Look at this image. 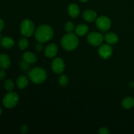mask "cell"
<instances>
[{
    "label": "cell",
    "instance_id": "obj_19",
    "mask_svg": "<svg viewBox=\"0 0 134 134\" xmlns=\"http://www.w3.org/2000/svg\"><path fill=\"white\" fill-rule=\"evenodd\" d=\"M122 106L126 109H130L134 106V99L130 96L126 97L122 101Z\"/></svg>",
    "mask_w": 134,
    "mask_h": 134
},
{
    "label": "cell",
    "instance_id": "obj_26",
    "mask_svg": "<svg viewBox=\"0 0 134 134\" xmlns=\"http://www.w3.org/2000/svg\"><path fill=\"white\" fill-rule=\"evenodd\" d=\"M43 43H39L35 46V50H36L37 52H41V51L43 50Z\"/></svg>",
    "mask_w": 134,
    "mask_h": 134
},
{
    "label": "cell",
    "instance_id": "obj_25",
    "mask_svg": "<svg viewBox=\"0 0 134 134\" xmlns=\"http://www.w3.org/2000/svg\"><path fill=\"white\" fill-rule=\"evenodd\" d=\"M98 132L100 134H108L110 133L109 130L107 128H102Z\"/></svg>",
    "mask_w": 134,
    "mask_h": 134
},
{
    "label": "cell",
    "instance_id": "obj_21",
    "mask_svg": "<svg viewBox=\"0 0 134 134\" xmlns=\"http://www.w3.org/2000/svg\"><path fill=\"white\" fill-rule=\"evenodd\" d=\"M4 87H5V90H6L7 91H13V90L14 89V82H13V81L10 79L6 80L5 83H4Z\"/></svg>",
    "mask_w": 134,
    "mask_h": 134
},
{
    "label": "cell",
    "instance_id": "obj_3",
    "mask_svg": "<svg viewBox=\"0 0 134 134\" xmlns=\"http://www.w3.org/2000/svg\"><path fill=\"white\" fill-rule=\"evenodd\" d=\"M28 77L33 83L39 85L46 81L47 73L43 68H34L29 71Z\"/></svg>",
    "mask_w": 134,
    "mask_h": 134
},
{
    "label": "cell",
    "instance_id": "obj_28",
    "mask_svg": "<svg viewBox=\"0 0 134 134\" xmlns=\"http://www.w3.org/2000/svg\"><path fill=\"white\" fill-rule=\"evenodd\" d=\"M4 26H5V24H4L3 20L1 18H0V32H1L2 30H3Z\"/></svg>",
    "mask_w": 134,
    "mask_h": 134
},
{
    "label": "cell",
    "instance_id": "obj_4",
    "mask_svg": "<svg viewBox=\"0 0 134 134\" xmlns=\"http://www.w3.org/2000/svg\"><path fill=\"white\" fill-rule=\"evenodd\" d=\"M19 101V96L16 92H9L3 99V104L7 109H12L16 106Z\"/></svg>",
    "mask_w": 134,
    "mask_h": 134
},
{
    "label": "cell",
    "instance_id": "obj_8",
    "mask_svg": "<svg viewBox=\"0 0 134 134\" xmlns=\"http://www.w3.org/2000/svg\"><path fill=\"white\" fill-rule=\"evenodd\" d=\"M51 68L52 71L56 74H62L65 70V63L62 58H56L52 61Z\"/></svg>",
    "mask_w": 134,
    "mask_h": 134
},
{
    "label": "cell",
    "instance_id": "obj_15",
    "mask_svg": "<svg viewBox=\"0 0 134 134\" xmlns=\"http://www.w3.org/2000/svg\"><path fill=\"white\" fill-rule=\"evenodd\" d=\"M68 13L71 18H77L80 13V9L78 5L75 3H71L68 7Z\"/></svg>",
    "mask_w": 134,
    "mask_h": 134
},
{
    "label": "cell",
    "instance_id": "obj_11",
    "mask_svg": "<svg viewBox=\"0 0 134 134\" xmlns=\"http://www.w3.org/2000/svg\"><path fill=\"white\" fill-rule=\"evenodd\" d=\"M82 17L84 19L88 22H92L96 20L97 13L94 10L91 9H88L85 10L82 13Z\"/></svg>",
    "mask_w": 134,
    "mask_h": 134
},
{
    "label": "cell",
    "instance_id": "obj_7",
    "mask_svg": "<svg viewBox=\"0 0 134 134\" xmlns=\"http://www.w3.org/2000/svg\"><path fill=\"white\" fill-rule=\"evenodd\" d=\"M96 24L99 30L106 31L109 30L111 26V21L109 17L106 16H101L97 18L96 20Z\"/></svg>",
    "mask_w": 134,
    "mask_h": 134
},
{
    "label": "cell",
    "instance_id": "obj_16",
    "mask_svg": "<svg viewBox=\"0 0 134 134\" xmlns=\"http://www.w3.org/2000/svg\"><path fill=\"white\" fill-rule=\"evenodd\" d=\"M29 77L26 75H21L17 79L16 85L19 88L24 89L26 88L29 85Z\"/></svg>",
    "mask_w": 134,
    "mask_h": 134
},
{
    "label": "cell",
    "instance_id": "obj_30",
    "mask_svg": "<svg viewBox=\"0 0 134 134\" xmlns=\"http://www.w3.org/2000/svg\"><path fill=\"white\" fill-rule=\"evenodd\" d=\"M130 86L131 88H134V82H132L130 83Z\"/></svg>",
    "mask_w": 134,
    "mask_h": 134
},
{
    "label": "cell",
    "instance_id": "obj_23",
    "mask_svg": "<svg viewBox=\"0 0 134 134\" xmlns=\"http://www.w3.org/2000/svg\"><path fill=\"white\" fill-rule=\"evenodd\" d=\"M75 26L73 22H68L65 24V30L68 33H73L75 30Z\"/></svg>",
    "mask_w": 134,
    "mask_h": 134
},
{
    "label": "cell",
    "instance_id": "obj_13",
    "mask_svg": "<svg viewBox=\"0 0 134 134\" xmlns=\"http://www.w3.org/2000/svg\"><path fill=\"white\" fill-rule=\"evenodd\" d=\"M119 36L117 34L113 32L107 33L104 37V40L105 41L107 44H115L119 41Z\"/></svg>",
    "mask_w": 134,
    "mask_h": 134
},
{
    "label": "cell",
    "instance_id": "obj_24",
    "mask_svg": "<svg viewBox=\"0 0 134 134\" xmlns=\"http://www.w3.org/2000/svg\"><path fill=\"white\" fill-rule=\"evenodd\" d=\"M30 64L27 62H26L24 60H22V62L20 63V68L23 69L24 71H27V69L30 68V66H29Z\"/></svg>",
    "mask_w": 134,
    "mask_h": 134
},
{
    "label": "cell",
    "instance_id": "obj_17",
    "mask_svg": "<svg viewBox=\"0 0 134 134\" xmlns=\"http://www.w3.org/2000/svg\"><path fill=\"white\" fill-rule=\"evenodd\" d=\"M76 34L79 36H84L86 35L89 31V27L87 25L84 24H80L75 29Z\"/></svg>",
    "mask_w": 134,
    "mask_h": 134
},
{
    "label": "cell",
    "instance_id": "obj_1",
    "mask_svg": "<svg viewBox=\"0 0 134 134\" xmlns=\"http://www.w3.org/2000/svg\"><path fill=\"white\" fill-rule=\"evenodd\" d=\"M54 35V31L52 27L47 24L39 26L35 31V38L39 43H47L49 41Z\"/></svg>",
    "mask_w": 134,
    "mask_h": 134
},
{
    "label": "cell",
    "instance_id": "obj_6",
    "mask_svg": "<svg viewBox=\"0 0 134 134\" xmlns=\"http://www.w3.org/2000/svg\"><path fill=\"white\" fill-rule=\"evenodd\" d=\"M104 37L102 34L98 32H91L87 35V41L89 44L94 47L100 46L103 43Z\"/></svg>",
    "mask_w": 134,
    "mask_h": 134
},
{
    "label": "cell",
    "instance_id": "obj_14",
    "mask_svg": "<svg viewBox=\"0 0 134 134\" xmlns=\"http://www.w3.org/2000/svg\"><path fill=\"white\" fill-rule=\"evenodd\" d=\"M10 59L7 54H0V67L2 69H6L10 67Z\"/></svg>",
    "mask_w": 134,
    "mask_h": 134
},
{
    "label": "cell",
    "instance_id": "obj_2",
    "mask_svg": "<svg viewBox=\"0 0 134 134\" xmlns=\"http://www.w3.org/2000/svg\"><path fill=\"white\" fill-rule=\"evenodd\" d=\"M79 39L77 36L73 33H68L63 36L61 39V44L64 49L68 51H71L78 47Z\"/></svg>",
    "mask_w": 134,
    "mask_h": 134
},
{
    "label": "cell",
    "instance_id": "obj_10",
    "mask_svg": "<svg viewBox=\"0 0 134 134\" xmlns=\"http://www.w3.org/2000/svg\"><path fill=\"white\" fill-rule=\"evenodd\" d=\"M58 53V47L54 43L48 44L44 48V54L48 58H54Z\"/></svg>",
    "mask_w": 134,
    "mask_h": 134
},
{
    "label": "cell",
    "instance_id": "obj_20",
    "mask_svg": "<svg viewBox=\"0 0 134 134\" xmlns=\"http://www.w3.org/2000/svg\"><path fill=\"white\" fill-rule=\"evenodd\" d=\"M29 41L26 38H22L18 41V47L21 50H26L28 47Z\"/></svg>",
    "mask_w": 134,
    "mask_h": 134
},
{
    "label": "cell",
    "instance_id": "obj_31",
    "mask_svg": "<svg viewBox=\"0 0 134 134\" xmlns=\"http://www.w3.org/2000/svg\"><path fill=\"white\" fill-rule=\"evenodd\" d=\"M79 1H81V2H82V3H86V2H87L88 0H79Z\"/></svg>",
    "mask_w": 134,
    "mask_h": 134
},
{
    "label": "cell",
    "instance_id": "obj_29",
    "mask_svg": "<svg viewBox=\"0 0 134 134\" xmlns=\"http://www.w3.org/2000/svg\"><path fill=\"white\" fill-rule=\"evenodd\" d=\"M21 130H22V132H23V133H26V132L27 131V126L26 125H24L22 127V129H21Z\"/></svg>",
    "mask_w": 134,
    "mask_h": 134
},
{
    "label": "cell",
    "instance_id": "obj_5",
    "mask_svg": "<svg viewBox=\"0 0 134 134\" xmlns=\"http://www.w3.org/2000/svg\"><path fill=\"white\" fill-rule=\"evenodd\" d=\"M35 25L34 22L29 19H24L20 24V32L25 37H30L35 34Z\"/></svg>",
    "mask_w": 134,
    "mask_h": 134
},
{
    "label": "cell",
    "instance_id": "obj_12",
    "mask_svg": "<svg viewBox=\"0 0 134 134\" xmlns=\"http://www.w3.org/2000/svg\"><path fill=\"white\" fill-rule=\"evenodd\" d=\"M0 44L4 48H10L14 47V41L10 37H3L0 39Z\"/></svg>",
    "mask_w": 134,
    "mask_h": 134
},
{
    "label": "cell",
    "instance_id": "obj_18",
    "mask_svg": "<svg viewBox=\"0 0 134 134\" xmlns=\"http://www.w3.org/2000/svg\"><path fill=\"white\" fill-rule=\"evenodd\" d=\"M22 58H23V60H24V61L29 63L30 64H34V63L36 62L37 60V58L36 55L31 52H24Z\"/></svg>",
    "mask_w": 134,
    "mask_h": 134
},
{
    "label": "cell",
    "instance_id": "obj_27",
    "mask_svg": "<svg viewBox=\"0 0 134 134\" xmlns=\"http://www.w3.org/2000/svg\"><path fill=\"white\" fill-rule=\"evenodd\" d=\"M6 77V73H5V70L3 69L0 70V81L3 80Z\"/></svg>",
    "mask_w": 134,
    "mask_h": 134
},
{
    "label": "cell",
    "instance_id": "obj_22",
    "mask_svg": "<svg viewBox=\"0 0 134 134\" xmlns=\"http://www.w3.org/2000/svg\"><path fill=\"white\" fill-rule=\"evenodd\" d=\"M58 82L60 86H66L69 83V79L65 75H62L59 77Z\"/></svg>",
    "mask_w": 134,
    "mask_h": 134
},
{
    "label": "cell",
    "instance_id": "obj_9",
    "mask_svg": "<svg viewBox=\"0 0 134 134\" xmlns=\"http://www.w3.org/2000/svg\"><path fill=\"white\" fill-rule=\"evenodd\" d=\"M98 54L103 59H108L112 56L113 48L109 44H102L98 49Z\"/></svg>",
    "mask_w": 134,
    "mask_h": 134
},
{
    "label": "cell",
    "instance_id": "obj_32",
    "mask_svg": "<svg viewBox=\"0 0 134 134\" xmlns=\"http://www.w3.org/2000/svg\"><path fill=\"white\" fill-rule=\"evenodd\" d=\"M2 112H3V111H2V109H1V107H0V116H1V114H2Z\"/></svg>",
    "mask_w": 134,
    "mask_h": 134
}]
</instances>
